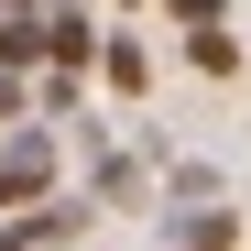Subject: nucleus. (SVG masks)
<instances>
[{
    "instance_id": "nucleus-4",
    "label": "nucleus",
    "mask_w": 251,
    "mask_h": 251,
    "mask_svg": "<svg viewBox=\"0 0 251 251\" xmlns=\"http://www.w3.org/2000/svg\"><path fill=\"white\" fill-rule=\"evenodd\" d=\"M0 66H11V76H44V11H0Z\"/></svg>"
},
{
    "instance_id": "nucleus-10",
    "label": "nucleus",
    "mask_w": 251,
    "mask_h": 251,
    "mask_svg": "<svg viewBox=\"0 0 251 251\" xmlns=\"http://www.w3.org/2000/svg\"><path fill=\"white\" fill-rule=\"evenodd\" d=\"M11 120H33V76H11V66H0V131H11Z\"/></svg>"
},
{
    "instance_id": "nucleus-2",
    "label": "nucleus",
    "mask_w": 251,
    "mask_h": 251,
    "mask_svg": "<svg viewBox=\"0 0 251 251\" xmlns=\"http://www.w3.org/2000/svg\"><path fill=\"white\" fill-rule=\"evenodd\" d=\"M88 219H99V207H76V197H44V207H0V251H66Z\"/></svg>"
},
{
    "instance_id": "nucleus-8",
    "label": "nucleus",
    "mask_w": 251,
    "mask_h": 251,
    "mask_svg": "<svg viewBox=\"0 0 251 251\" xmlns=\"http://www.w3.org/2000/svg\"><path fill=\"white\" fill-rule=\"evenodd\" d=\"M76 99H88V76H76V66H44V76H33V120H66Z\"/></svg>"
},
{
    "instance_id": "nucleus-6",
    "label": "nucleus",
    "mask_w": 251,
    "mask_h": 251,
    "mask_svg": "<svg viewBox=\"0 0 251 251\" xmlns=\"http://www.w3.org/2000/svg\"><path fill=\"white\" fill-rule=\"evenodd\" d=\"M229 240H240L229 207H175V251H229Z\"/></svg>"
},
{
    "instance_id": "nucleus-3",
    "label": "nucleus",
    "mask_w": 251,
    "mask_h": 251,
    "mask_svg": "<svg viewBox=\"0 0 251 251\" xmlns=\"http://www.w3.org/2000/svg\"><path fill=\"white\" fill-rule=\"evenodd\" d=\"M44 66H76V76L99 66V11L88 0H44Z\"/></svg>"
},
{
    "instance_id": "nucleus-7",
    "label": "nucleus",
    "mask_w": 251,
    "mask_h": 251,
    "mask_svg": "<svg viewBox=\"0 0 251 251\" xmlns=\"http://www.w3.org/2000/svg\"><path fill=\"white\" fill-rule=\"evenodd\" d=\"M186 66H197V76H240V44H229V22H197V33H186Z\"/></svg>"
},
{
    "instance_id": "nucleus-12",
    "label": "nucleus",
    "mask_w": 251,
    "mask_h": 251,
    "mask_svg": "<svg viewBox=\"0 0 251 251\" xmlns=\"http://www.w3.org/2000/svg\"><path fill=\"white\" fill-rule=\"evenodd\" d=\"M120 11H142V0H120Z\"/></svg>"
},
{
    "instance_id": "nucleus-5",
    "label": "nucleus",
    "mask_w": 251,
    "mask_h": 251,
    "mask_svg": "<svg viewBox=\"0 0 251 251\" xmlns=\"http://www.w3.org/2000/svg\"><path fill=\"white\" fill-rule=\"evenodd\" d=\"M99 76H109L120 99H142V88H153V55L131 44V33H99Z\"/></svg>"
},
{
    "instance_id": "nucleus-11",
    "label": "nucleus",
    "mask_w": 251,
    "mask_h": 251,
    "mask_svg": "<svg viewBox=\"0 0 251 251\" xmlns=\"http://www.w3.org/2000/svg\"><path fill=\"white\" fill-rule=\"evenodd\" d=\"M164 11H175V22L197 33V22H229V0H164Z\"/></svg>"
},
{
    "instance_id": "nucleus-9",
    "label": "nucleus",
    "mask_w": 251,
    "mask_h": 251,
    "mask_svg": "<svg viewBox=\"0 0 251 251\" xmlns=\"http://www.w3.org/2000/svg\"><path fill=\"white\" fill-rule=\"evenodd\" d=\"M99 197H109V207L142 197V164H131V153H99Z\"/></svg>"
},
{
    "instance_id": "nucleus-1",
    "label": "nucleus",
    "mask_w": 251,
    "mask_h": 251,
    "mask_svg": "<svg viewBox=\"0 0 251 251\" xmlns=\"http://www.w3.org/2000/svg\"><path fill=\"white\" fill-rule=\"evenodd\" d=\"M55 175H66V164H55V131H44V120H11V131H0V207H44Z\"/></svg>"
}]
</instances>
